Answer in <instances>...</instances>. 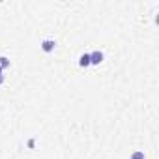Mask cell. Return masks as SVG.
<instances>
[{"label":"cell","instance_id":"cell-1","mask_svg":"<svg viewBox=\"0 0 159 159\" xmlns=\"http://www.w3.org/2000/svg\"><path fill=\"white\" fill-rule=\"evenodd\" d=\"M103 58H105V54H103L101 51H94V52H90V66H99V64L103 62Z\"/></svg>","mask_w":159,"mask_h":159},{"label":"cell","instance_id":"cell-2","mask_svg":"<svg viewBox=\"0 0 159 159\" xmlns=\"http://www.w3.org/2000/svg\"><path fill=\"white\" fill-rule=\"evenodd\" d=\"M54 47H56V41L54 39H43L41 41V51L43 52H52Z\"/></svg>","mask_w":159,"mask_h":159},{"label":"cell","instance_id":"cell-3","mask_svg":"<svg viewBox=\"0 0 159 159\" xmlns=\"http://www.w3.org/2000/svg\"><path fill=\"white\" fill-rule=\"evenodd\" d=\"M79 66H81V67H88L90 66V54H81V58H79Z\"/></svg>","mask_w":159,"mask_h":159},{"label":"cell","instance_id":"cell-4","mask_svg":"<svg viewBox=\"0 0 159 159\" xmlns=\"http://www.w3.org/2000/svg\"><path fill=\"white\" fill-rule=\"evenodd\" d=\"M8 66H10V60H8L6 56H0V67L4 69V67H8Z\"/></svg>","mask_w":159,"mask_h":159},{"label":"cell","instance_id":"cell-5","mask_svg":"<svg viewBox=\"0 0 159 159\" xmlns=\"http://www.w3.org/2000/svg\"><path fill=\"white\" fill-rule=\"evenodd\" d=\"M131 159H146V155H144V152H135V153H131Z\"/></svg>","mask_w":159,"mask_h":159},{"label":"cell","instance_id":"cell-6","mask_svg":"<svg viewBox=\"0 0 159 159\" xmlns=\"http://www.w3.org/2000/svg\"><path fill=\"white\" fill-rule=\"evenodd\" d=\"M2 73H4V69H2V67H0V84H2V83H4V75H2Z\"/></svg>","mask_w":159,"mask_h":159}]
</instances>
